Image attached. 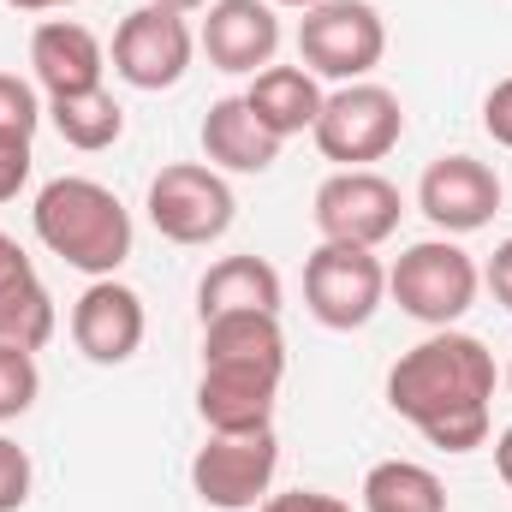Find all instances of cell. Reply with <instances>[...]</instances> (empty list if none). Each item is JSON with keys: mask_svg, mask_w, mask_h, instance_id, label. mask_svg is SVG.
I'll return each mask as SVG.
<instances>
[{"mask_svg": "<svg viewBox=\"0 0 512 512\" xmlns=\"http://www.w3.org/2000/svg\"><path fill=\"white\" fill-rule=\"evenodd\" d=\"M495 352L477 334L435 328L387 370V405L441 453H477L489 441Z\"/></svg>", "mask_w": 512, "mask_h": 512, "instance_id": "cell-1", "label": "cell"}, {"mask_svg": "<svg viewBox=\"0 0 512 512\" xmlns=\"http://www.w3.org/2000/svg\"><path fill=\"white\" fill-rule=\"evenodd\" d=\"M30 227H36L42 251H54L66 268H78V274H90V280H108V274L131 256L126 203H120L102 179H84V173L48 179V185L36 191Z\"/></svg>", "mask_w": 512, "mask_h": 512, "instance_id": "cell-2", "label": "cell"}, {"mask_svg": "<svg viewBox=\"0 0 512 512\" xmlns=\"http://www.w3.org/2000/svg\"><path fill=\"white\" fill-rule=\"evenodd\" d=\"M477 286H483L477 262H471V251H459L453 239H423V245H411L387 268L393 304L411 322H423V328H453L477 304Z\"/></svg>", "mask_w": 512, "mask_h": 512, "instance_id": "cell-3", "label": "cell"}, {"mask_svg": "<svg viewBox=\"0 0 512 512\" xmlns=\"http://www.w3.org/2000/svg\"><path fill=\"white\" fill-rule=\"evenodd\" d=\"M387 54V24L370 0H322L298 24V66L334 84H364Z\"/></svg>", "mask_w": 512, "mask_h": 512, "instance_id": "cell-4", "label": "cell"}, {"mask_svg": "<svg viewBox=\"0 0 512 512\" xmlns=\"http://www.w3.org/2000/svg\"><path fill=\"white\" fill-rule=\"evenodd\" d=\"M316 149L328 155V161H340V167H370V161H382L399 149V137H405V108H399V96L387 90V84H340L334 96H322V114H316Z\"/></svg>", "mask_w": 512, "mask_h": 512, "instance_id": "cell-5", "label": "cell"}, {"mask_svg": "<svg viewBox=\"0 0 512 512\" xmlns=\"http://www.w3.org/2000/svg\"><path fill=\"white\" fill-rule=\"evenodd\" d=\"M382 298H387V268L376 251L328 245L322 239L316 251L304 256V304H310V316L322 328L352 334V328H364L382 310Z\"/></svg>", "mask_w": 512, "mask_h": 512, "instance_id": "cell-6", "label": "cell"}, {"mask_svg": "<svg viewBox=\"0 0 512 512\" xmlns=\"http://www.w3.org/2000/svg\"><path fill=\"white\" fill-rule=\"evenodd\" d=\"M233 185L203 161H173L149 179V227L173 245H215L233 227Z\"/></svg>", "mask_w": 512, "mask_h": 512, "instance_id": "cell-7", "label": "cell"}, {"mask_svg": "<svg viewBox=\"0 0 512 512\" xmlns=\"http://www.w3.org/2000/svg\"><path fill=\"white\" fill-rule=\"evenodd\" d=\"M399 185L382 179L376 167H340L316 185V203H310V221L328 245H364L376 251L399 233Z\"/></svg>", "mask_w": 512, "mask_h": 512, "instance_id": "cell-8", "label": "cell"}, {"mask_svg": "<svg viewBox=\"0 0 512 512\" xmlns=\"http://www.w3.org/2000/svg\"><path fill=\"white\" fill-rule=\"evenodd\" d=\"M280 471V441L274 429L256 435H209L191 459V489L215 512H251L268 501V483Z\"/></svg>", "mask_w": 512, "mask_h": 512, "instance_id": "cell-9", "label": "cell"}, {"mask_svg": "<svg viewBox=\"0 0 512 512\" xmlns=\"http://www.w3.org/2000/svg\"><path fill=\"white\" fill-rule=\"evenodd\" d=\"M191 54H197V36L185 12H167V6H137L114 30V72L131 90H173L191 72Z\"/></svg>", "mask_w": 512, "mask_h": 512, "instance_id": "cell-10", "label": "cell"}, {"mask_svg": "<svg viewBox=\"0 0 512 512\" xmlns=\"http://www.w3.org/2000/svg\"><path fill=\"white\" fill-rule=\"evenodd\" d=\"M417 209H423L447 239L477 233V227H489L495 209H501V173H495L489 161H477V155H435V161L423 167V179H417Z\"/></svg>", "mask_w": 512, "mask_h": 512, "instance_id": "cell-11", "label": "cell"}, {"mask_svg": "<svg viewBox=\"0 0 512 512\" xmlns=\"http://www.w3.org/2000/svg\"><path fill=\"white\" fill-rule=\"evenodd\" d=\"M143 334H149L143 298L131 286H120L114 274L108 280H90L84 298L72 304V346L90 364H126V358H137Z\"/></svg>", "mask_w": 512, "mask_h": 512, "instance_id": "cell-12", "label": "cell"}, {"mask_svg": "<svg viewBox=\"0 0 512 512\" xmlns=\"http://www.w3.org/2000/svg\"><path fill=\"white\" fill-rule=\"evenodd\" d=\"M286 370H256V364H203L197 382V417L209 435H256L274 429V399Z\"/></svg>", "mask_w": 512, "mask_h": 512, "instance_id": "cell-13", "label": "cell"}, {"mask_svg": "<svg viewBox=\"0 0 512 512\" xmlns=\"http://www.w3.org/2000/svg\"><path fill=\"white\" fill-rule=\"evenodd\" d=\"M30 72L36 84L54 96H84V90H102V72H108V54L96 42L90 24L78 18H42L30 30Z\"/></svg>", "mask_w": 512, "mask_h": 512, "instance_id": "cell-14", "label": "cell"}, {"mask_svg": "<svg viewBox=\"0 0 512 512\" xmlns=\"http://www.w3.org/2000/svg\"><path fill=\"white\" fill-rule=\"evenodd\" d=\"M203 54L215 72H262L274 66V48H280V18L268 0H209V18H203Z\"/></svg>", "mask_w": 512, "mask_h": 512, "instance_id": "cell-15", "label": "cell"}, {"mask_svg": "<svg viewBox=\"0 0 512 512\" xmlns=\"http://www.w3.org/2000/svg\"><path fill=\"white\" fill-rule=\"evenodd\" d=\"M54 328H60V316H54V298H48L42 274L18 251V239L0 233V346L42 352L54 340Z\"/></svg>", "mask_w": 512, "mask_h": 512, "instance_id": "cell-16", "label": "cell"}, {"mask_svg": "<svg viewBox=\"0 0 512 512\" xmlns=\"http://www.w3.org/2000/svg\"><path fill=\"white\" fill-rule=\"evenodd\" d=\"M203 155L215 173H268L280 161V137L256 120L245 96H221L203 114Z\"/></svg>", "mask_w": 512, "mask_h": 512, "instance_id": "cell-17", "label": "cell"}, {"mask_svg": "<svg viewBox=\"0 0 512 512\" xmlns=\"http://www.w3.org/2000/svg\"><path fill=\"white\" fill-rule=\"evenodd\" d=\"M280 268L262 262V256H221L203 280H197V316L215 322V316H239V310H268L280 316Z\"/></svg>", "mask_w": 512, "mask_h": 512, "instance_id": "cell-18", "label": "cell"}, {"mask_svg": "<svg viewBox=\"0 0 512 512\" xmlns=\"http://www.w3.org/2000/svg\"><path fill=\"white\" fill-rule=\"evenodd\" d=\"M245 102H251L256 120L286 143V137H298V131L316 126V114H322V84H316V72H304V66H262L251 78V90H245Z\"/></svg>", "mask_w": 512, "mask_h": 512, "instance_id": "cell-19", "label": "cell"}, {"mask_svg": "<svg viewBox=\"0 0 512 512\" xmlns=\"http://www.w3.org/2000/svg\"><path fill=\"white\" fill-rule=\"evenodd\" d=\"M203 364H256V370H286V334L280 316L239 310L203 322Z\"/></svg>", "mask_w": 512, "mask_h": 512, "instance_id": "cell-20", "label": "cell"}, {"mask_svg": "<svg viewBox=\"0 0 512 512\" xmlns=\"http://www.w3.org/2000/svg\"><path fill=\"white\" fill-rule=\"evenodd\" d=\"M364 512H447V489L417 459H382L364 471Z\"/></svg>", "mask_w": 512, "mask_h": 512, "instance_id": "cell-21", "label": "cell"}, {"mask_svg": "<svg viewBox=\"0 0 512 512\" xmlns=\"http://www.w3.org/2000/svg\"><path fill=\"white\" fill-rule=\"evenodd\" d=\"M48 120H54V131H60L72 149H84V155H96V149H114V143L126 137V108H120L108 90L54 96V102H48Z\"/></svg>", "mask_w": 512, "mask_h": 512, "instance_id": "cell-22", "label": "cell"}, {"mask_svg": "<svg viewBox=\"0 0 512 512\" xmlns=\"http://www.w3.org/2000/svg\"><path fill=\"white\" fill-rule=\"evenodd\" d=\"M42 393V370H36V352L24 346H0V423L24 417Z\"/></svg>", "mask_w": 512, "mask_h": 512, "instance_id": "cell-23", "label": "cell"}, {"mask_svg": "<svg viewBox=\"0 0 512 512\" xmlns=\"http://www.w3.org/2000/svg\"><path fill=\"white\" fill-rule=\"evenodd\" d=\"M42 102H36V90L18 78V72H0V137H36L42 126Z\"/></svg>", "mask_w": 512, "mask_h": 512, "instance_id": "cell-24", "label": "cell"}, {"mask_svg": "<svg viewBox=\"0 0 512 512\" xmlns=\"http://www.w3.org/2000/svg\"><path fill=\"white\" fill-rule=\"evenodd\" d=\"M30 477H36L30 471V453L0 435V512H18L30 501Z\"/></svg>", "mask_w": 512, "mask_h": 512, "instance_id": "cell-25", "label": "cell"}, {"mask_svg": "<svg viewBox=\"0 0 512 512\" xmlns=\"http://www.w3.org/2000/svg\"><path fill=\"white\" fill-rule=\"evenodd\" d=\"M30 137H0V203H12L30 185Z\"/></svg>", "mask_w": 512, "mask_h": 512, "instance_id": "cell-26", "label": "cell"}, {"mask_svg": "<svg viewBox=\"0 0 512 512\" xmlns=\"http://www.w3.org/2000/svg\"><path fill=\"white\" fill-rule=\"evenodd\" d=\"M256 512H352L340 495H322V489H292V495H268Z\"/></svg>", "mask_w": 512, "mask_h": 512, "instance_id": "cell-27", "label": "cell"}, {"mask_svg": "<svg viewBox=\"0 0 512 512\" xmlns=\"http://www.w3.org/2000/svg\"><path fill=\"white\" fill-rule=\"evenodd\" d=\"M483 131H489L501 149H512V78H501V84L489 90V102H483Z\"/></svg>", "mask_w": 512, "mask_h": 512, "instance_id": "cell-28", "label": "cell"}, {"mask_svg": "<svg viewBox=\"0 0 512 512\" xmlns=\"http://www.w3.org/2000/svg\"><path fill=\"white\" fill-rule=\"evenodd\" d=\"M483 280H489L495 304H507V310H512V239H507L495 256H489V274H483Z\"/></svg>", "mask_w": 512, "mask_h": 512, "instance_id": "cell-29", "label": "cell"}, {"mask_svg": "<svg viewBox=\"0 0 512 512\" xmlns=\"http://www.w3.org/2000/svg\"><path fill=\"white\" fill-rule=\"evenodd\" d=\"M495 471H501V483L512 489V423L495 435Z\"/></svg>", "mask_w": 512, "mask_h": 512, "instance_id": "cell-30", "label": "cell"}, {"mask_svg": "<svg viewBox=\"0 0 512 512\" xmlns=\"http://www.w3.org/2000/svg\"><path fill=\"white\" fill-rule=\"evenodd\" d=\"M6 6H18V12H60V6H78V0H6Z\"/></svg>", "mask_w": 512, "mask_h": 512, "instance_id": "cell-31", "label": "cell"}, {"mask_svg": "<svg viewBox=\"0 0 512 512\" xmlns=\"http://www.w3.org/2000/svg\"><path fill=\"white\" fill-rule=\"evenodd\" d=\"M149 6H167V12H197V6H209V0H149Z\"/></svg>", "mask_w": 512, "mask_h": 512, "instance_id": "cell-32", "label": "cell"}, {"mask_svg": "<svg viewBox=\"0 0 512 512\" xmlns=\"http://www.w3.org/2000/svg\"><path fill=\"white\" fill-rule=\"evenodd\" d=\"M268 6H304V12H310V6H322V0H268Z\"/></svg>", "mask_w": 512, "mask_h": 512, "instance_id": "cell-33", "label": "cell"}, {"mask_svg": "<svg viewBox=\"0 0 512 512\" xmlns=\"http://www.w3.org/2000/svg\"><path fill=\"white\" fill-rule=\"evenodd\" d=\"M507 387H512V364H507Z\"/></svg>", "mask_w": 512, "mask_h": 512, "instance_id": "cell-34", "label": "cell"}]
</instances>
